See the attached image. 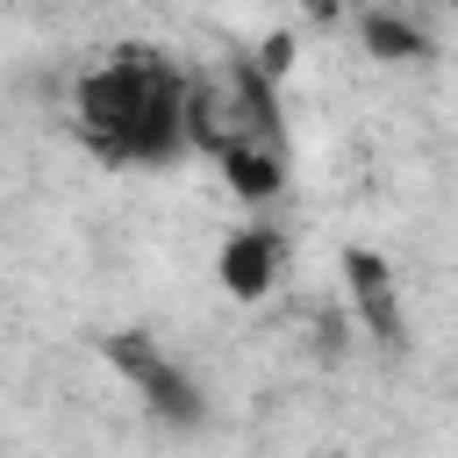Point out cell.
Instances as JSON below:
<instances>
[{
	"label": "cell",
	"mask_w": 458,
	"mask_h": 458,
	"mask_svg": "<svg viewBox=\"0 0 458 458\" xmlns=\"http://www.w3.org/2000/svg\"><path fill=\"white\" fill-rule=\"evenodd\" d=\"M72 129L100 165H172L193 150V79L150 43H114L79 72Z\"/></svg>",
	"instance_id": "obj_1"
},
{
	"label": "cell",
	"mask_w": 458,
	"mask_h": 458,
	"mask_svg": "<svg viewBox=\"0 0 458 458\" xmlns=\"http://www.w3.org/2000/svg\"><path fill=\"white\" fill-rule=\"evenodd\" d=\"M193 150L222 165L229 193L265 208L286 186V122L272 100V72L250 57H222L193 72Z\"/></svg>",
	"instance_id": "obj_2"
},
{
	"label": "cell",
	"mask_w": 458,
	"mask_h": 458,
	"mask_svg": "<svg viewBox=\"0 0 458 458\" xmlns=\"http://www.w3.org/2000/svg\"><path fill=\"white\" fill-rule=\"evenodd\" d=\"M107 365L150 401V415H165V422H179V429H193L200 422V394H193V379L150 344V336H136V329H122V336H107Z\"/></svg>",
	"instance_id": "obj_3"
},
{
	"label": "cell",
	"mask_w": 458,
	"mask_h": 458,
	"mask_svg": "<svg viewBox=\"0 0 458 458\" xmlns=\"http://www.w3.org/2000/svg\"><path fill=\"white\" fill-rule=\"evenodd\" d=\"M279 272H286V236L265 229V222L236 229V236L222 243V258H215V279H222L229 301H265V293L279 286Z\"/></svg>",
	"instance_id": "obj_4"
},
{
	"label": "cell",
	"mask_w": 458,
	"mask_h": 458,
	"mask_svg": "<svg viewBox=\"0 0 458 458\" xmlns=\"http://www.w3.org/2000/svg\"><path fill=\"white\" fill-rule=\"evenodd\" d=\"M344 293L358 308V322L379 336V344H408V322H401V286H394V265L379 250H344Z\"/></svg>",
	"instance_id": "obj_5"
},
{
	"label": "cell",
	"mask_w": 458,
	"mask_h": 458,
	"mask_svg": "<svg viewBox=\"0 0 458 458\" xmlns=\"http://www.w3.org/2000/svg\"><path fill=\"white\" fill-rule=\"evenodd\" d=\"M358 36H365V50L386 57V64H422V57H429V36H422L408 14H386V7H365V14H358Z\"/></svg>",
	"instance_id": "obj_6"
}]
</instances>
